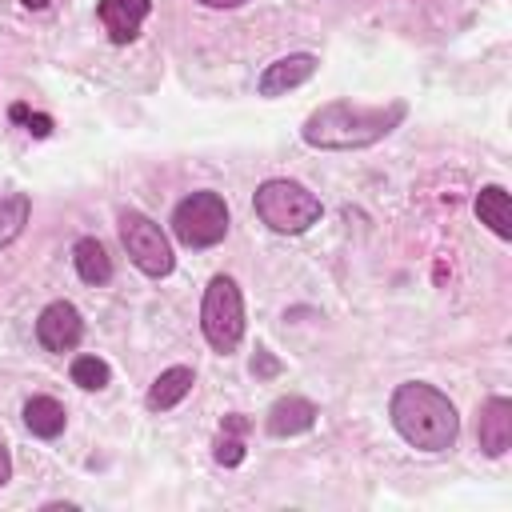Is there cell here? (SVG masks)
<instances>
[{
	"mask_svg": "<svg viewBox=\"0 0 512 512\" xmlns=\"http://www.w3.org/2000/svg\"><path fill=\"white\" fill-rule=\"evenodd\" d=\"M404 116H408L404 100H388V104L328 100L316 112H308L300 136H304V144L324 148V152H352V148H368V144L384 140L392 128H400Z\"/></svg>",
	"mask_w": 512,
	"mask_h": 512,
	"instance_id": "1",
	"label": "cell"
},
{
	"mask_svg": "<svg viewBox=\"0 0 512 512\" xmlns=\"http://www.w3.org/2000/svg\"><path fill=\"white\" fill-rule=\"evenodd\" d=\"M388 416L400 440L420 452H448L460 436L456 404L436 384L424 380H404L388 400Z\"/></svg>",
	"mask_w": 512,
	"mask_h": 512,
	"instance_id": "2",
	"label": "cell"
},
{
	"mask_svg": "<svg viewBox=\"0 0 512 512\" xmlns=\"http://www.w3.org/2000/svg\"><path fill=\"white\" fill-rule=\"evenodd\" d=\"M252 208L280 236H300V232H308L320 220V196H312L296 180H264L256 188Z\"/></svg>",
	"mask_w": 512,
	"mask_h": 512,
	"instance_id": "3",
	"label": "cell"
},
{
	"mask_svg": "<svg viewBox=\"0 0 512 512\" xmlns=\"http://www.w3.org/2000/svg\"><path fill=\"white\" fill-rule=\"evenodd\" d=\"M200 328H204V340L220 356L236 352V344L244 336V296H240L232 276H212L208 280L204 304H200Z\"/></svg>",
	"mask_w": 512,
	"mask_h": 512,
	"instance_id": "4",
	"label": "cell"
},
{
	"mask_svg": "<svg viewBox=\"0 0 512 512\" xmlns=\"http://www.w3.org/2000/svg\"><path fill=\"white\" fill-rule=\"evenodd\" d=\"M172 232L188 248H212L228 236V204L220 192H192L172 212Z\"/></svg>",
	"mask_w": 512,
	"mask_h": 512,
	"instance_id": "5",
	"label": "cell"
},
{
	"mask_svg": "<svg viewBox=\"0 0 512 512\" xmlns=\"http://www.w3.org/2000/svg\"><path fill=\"white\" fill-rule=\"evenodd\" d=\"M120 244H124L128 260H132L144 276H152V280L168 276L172 264H176L164 228H160L152 216L136 212V208H124V212H120Z\"/></svg>",
	"mask_w": 512,
	"mask_h": 512,
	"instance_id": "6",
	"label": "cell"
},
{
	"mask_svg": "<svg viewBox=\"0 0 512 512\" xmlns=\"http://www.w3.org/2000/svg\"><path fill=\"white\" fill-rule=\"evenodd\" d=\"M80 336H84V320H80L76 304H68V300H52L36 320V340L48 352H72L80 344Z\"/></svg>",
	"mask_w": 512,
	"mask_h": 512,
	"instance_id": "7",
	"label": "cell"
},
{
	"mask_svg": "<svg viewBox=\"0 0 512 512\" xmlns=\"http://www.w3.org/2000/svg\"><path fill=\"white\" fill-rule=\"evenodd\" d=\"M316 68H320V60H316L312 52H292V56L272 60V64L260 72L256 88H260V96H284L288 88H300L304 80H312Z\"/></svg>",
	"mask_w": 512,
	"mask_h": 512,
	"instance_id": "8",
	"label": "cell"
},
{
	"mask_svg": "<svg viewBox=\"0 0 512 512\" xmlns=\"http://www.w3.org/2000/svg\"><path fill=\"white\" fill-rule=\"evenodd\" d=\"M476 440H480L484 456H504L512 448V400L508 396L484 400L480 424H476Z\"/></svg>",
	"mask_w": 512,
	"mask_h": 512,
	"instance_id": "9",
	"label": "cell"
},
{
	"mask_svg": "<svg viewBox=\"0 0 512 512\" xmlns=\"http://www.w3.org/2000/svg\"><path fill=\"white\" fill-rule=\"evenodd\" d=\"M148 8H152V0H100L96 12H100V24H104L108 40L112 44H128V40H136Z\"/></svg>",
	"mask_w": 512,
	"mask_h": 512,
	"instance_id": "10",
	"label": "cell"
},
{
	"mask_svg": "<svg viewBox=\"0 0 512 512\" xmlns=\"http://www.w3.org/2000/svg\"><path fill=\"white\" fill-rule=\"evenodd\" d=\"M312 424H316V404L304 400V396H280V400L268 408V416H264V428H268L272 436H300V432H308Z\"/></svg>",
	"mask_w": 512,
	"mask_h": 512,
	"instance_id": "11",
	"label": "cell"
},
{
	"mask_svg": "<svg viewBox=\"0 0 512 512\" xmlns=\"http://www.w3.org/2000/svg\"><path fill=\"white\" fill-rule=\"evenodd\" d=\"M192 384H196V372L184 368V364H172V368H164V372L152 380L144 404H148L152 412H168V408H176V404L192 392Z\"/></svg>",
	"mask_w": 512,
	"mask_h": 512,
	"instance_id": "12",
	"label": "cell"
},
{
	"mask_svg": "<svg viewBox=\"0 0 512 512\" xmlns=\"http://www.w3.org/2000/svg\"><path fill=\"white\" fill-rule=\"evenodd\" d=\"M476 216L480 224H488L500 240H512V196L500 184H484L476 192Z\"/></svg>",
	"mask_w": 512,
	"mask_h": 512,
	"instance_id": "13",
	"label": "cell"
},
{
	"mask_svg": "<svg viewBox=\"0 0 512 512\" xmlns=\"http://www.w3.org/2000/svg\"><path fill=\"white\" fill-rule=\"evenodd\" d=\"M64 404L60 400H52V396H32L28 404H24V424H28V432L32 436H40V440H56L60 432H64Z\"/></svg>",
	"mask_w": 512,
	"mask_h": 512,
	"instance_id": "14",
	"label": "cell"
},
{
	"mask_svg": "<svg viewBox=\"0 0 512 512\" xmlns=\"http://www.w3.org/2000/svg\"><path fill=\"white\" fill-rule=\"evenodd\" d=\"M72 264H76V272H80L84 284H108V280H112V260H108V252H104V244H100L96 236L76 240Z\"/></svg>",
	"mask_w": 512,
	"mask_h": 512,
	"instance_id": "15",
	"label": "cell"
},
{
	"mask_svg": "<svg viewBox=\"0 0 512 512\" xmlns=\"http://www.w3.org/2000/svg\"><path fill=\"white\" fill-rule=\"evenodd\" d=\"M28 212H32V200H28L24 192H12V196L0 200V248H8V244L24 232Z\"/></svg>",
	"mask_w": 512,
	"mask_h": 512,
	"instance_id": "16",
	"label": "cell"
},
{
	"mask_svg": "<svg viewBox=\"0 0 512 512\" xmlns=\"http://www.w3.org/2000/svg\"><path fill=\"white\" fill-rule=\"evenodd\" d=\"M112 380V368L100 356H76L72 360V384H80L84 392H100Z\"/></svg>",
	"mask_w": 512,
	"mask_h": 512,
	"instance_id": "17",
	"label": "cell"
},
{
	"mask_svg": "<svg viewBox=\"0 0 512 512\" xmlns=\"http://www.w3.org/2000/svg\"><path fill=\"white\" fill-rule=\"evenodd\" d=\"M216 460L228 464V468H236V464L244 460V444H240L236 436H220V440H216Z\"/></svg>",
	"mask_w": 512,
	"mask_h": 512,
	"instance_id": "18",
	"label": "cell"
},
{
	"mask_svg": "<svg viewBox=\"0 0 512 512\" xmlns=\"http://www.w3.org/2000/svg\"><path fill=\"white\" fill-rule=\"evenodd\" d=\"M24 128L36 136V140H44L48 132H52V116H44V112H28V120H24Z\"/></svg>",
	"mask_w": 512,
	"mask_h": 512,
	"instance_id": "19",
	"label": "cell"
},
{
	"mask_svg": "<svg viewBox=\"0 0 512 512\" xmlns=\"http://www.w3.org/2000/svg\"><path fill=\"white\" fill-rule=\"evenodd\" d=\"M252 372H256V376H276V372H280V364L260 348V352H256V360H252Z\"/></svg>",
	"mask_w": 512,
	"mask_h": 512,
	"instance_id": "20",
	"label": "cell"
},
{
	"mask_svg": "<svg viewBox=\"0 0 512 512\" xmlns=\"http://www.w3.org/2000/svg\"><path fill=\"white\" fill-rule=\"evenodd\" d=\"M8 476H12V456H8V448L0 444V484H8Z\"/></svg>",
	"mask_w": 512,
	"mask_h": 512,
	"instance_id": "21",
	"label": "cell"
},
{
	"mask_svg": "<svg viewBox=\"0 0 512 512\" xmlns=\"http://www.w3.org/2000/svg\"><path fill=\"white\" fill-rule=\"evenodd\" d=\"M200 4H208V8H240L244 0H200Z\"/></svg>",
	"mask_w": 512,
	"mask_h": 512,
	"instance_id": "22",
	"label": "cell"
},
{
	"mask_svg": "<svg viewBox=\"0 0 512 512\" xmlns=\"http://www.w3.org/2000/svg\"><path fill=\"white\" fill-rule=\"evenodd\" d=\"M8 116H12V120H20V124H24V120H28V104H12V112H8Z\"/></svg>",
	"mask_w": 512,
	"mask_h": 512,
	"instance_id": "23",
	"label": "cell"
},
{
	"mask_svg": "<svg viewBox=\"0 0 512 512\" xmlns=\"http://www.w3.org/2000/svg\"><path fill=\"white\" fill-rule=\"evenodd\" d=\"M24 8H48V0H20Z\"/></svg>",
	"mask_w": 512,
	"mask_h": 512,
	"instance_id": "24",
	"label": "cell"
}]
</instances>
